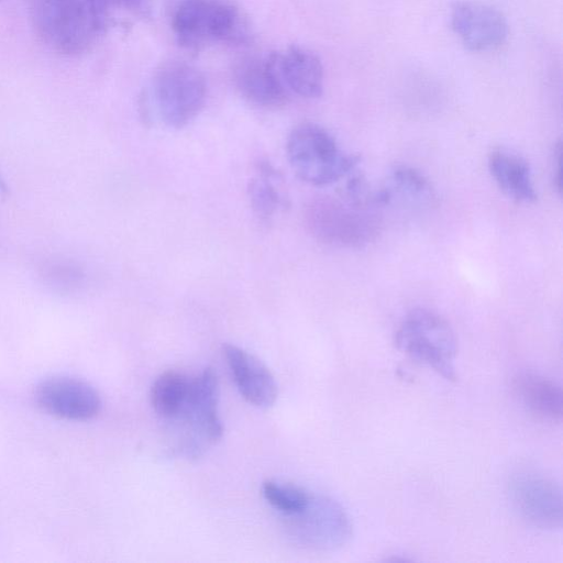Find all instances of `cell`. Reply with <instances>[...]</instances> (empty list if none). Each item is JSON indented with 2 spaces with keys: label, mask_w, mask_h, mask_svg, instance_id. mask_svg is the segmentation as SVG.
Returning <instances> with one entry per match:
<instances>
[{
  "label": "cell",
  "mask_w": 563,
  "mask_h": 563,
  "mask_svg": "<svg viewBox=\"0 0 563 563\" xmlns=\"http://www.w3.org/2000/svg\"><path fill=\"white\" fill-rule=\"evenodd\" d=\"M172 30L178 44L191 52L214 44L241 45L251 36L245 15L229 0H179Z\"/></svg>",
  "instance_id": "cell-1"
},
{
  "label": "cell",
  "mask_w": 563,
  "mask_h": 563,
  "mask_svg": "<svg viewBox=\"0 0 563 563\" xmlns=\"http://www.w3.org/2000/svg\"><path fill=\"white\" fill-rule=\"evenodd\" d=\"M286 154L296 176L313 186H327L350 174L360 157L341 150L333 135L319 124L296 125L286 142Z\"/></svg>",
  "instance_id": "cell-2"
},
{
  "label": "cell",
  "mask_w": 563,
  "mask_h": 563,
  "mask_svg": "<svg viewBox=\"0 0 563 563\" xmlns=\"http://www.w3.org/2000/svg\"><path fill=\"white\" fill-rule=\"evenodd\" d=\"M33 19L44 42L68 55L87 51L107 29L91 0H34Z\"/></svg>",
  "instance_id": "cell-3"
},
{
  "label": "cell",
  "mask_w": 563,
  "mask_h": 563,
  "mask_svg": "<svg viewBox=\"0 0 563 563\" xmlns=\"http://www.w3.org/2000/svg\"><path fill=\"white\" fill-rule=\"evenodd\" d=\"M395 344L445 379H456V336L450 323L435 311L416 308L408 312L395 332Z\"/></svg>",
  "instance_id": "cell-4"
},
{
  "label": "cell",
  "mask_w": 563,
  "mask_h": 563,
  "mask_svg": "<svg viewBox=\"0 0 563 563\" xmlns=\"http://www.w3.org/2000/svg\"><path fill=\"white\" fill-rule=\"evenodd\" d=\"M152 95L161 120L169 128L181 129L202 110L207 81L196 66L169 60L155 71Z\"/></svg>",
  "instance_id": "cell-5"
},
{
  "label": "cell",
  "mask_w": 563,
  "mask_h": 563,
  "mask_svg": "<svg viewBox=\"0 0 563 563\" xmlns=\"http://www.w3.org/2000/svg\"><path fill=\"white\" fill-rule=\"evenodd\" d=\"M364 207L318 198L305 208L303 220L318 241L336 246H360L373 238L377 223Z\"/></svg>",
  "instance_id": "cell-6"
},
{
  "label": "cell",
  "mask_w": 563,
  "mask_h": 563,
  "mask_svg": "<svg viewBox=\"0 0 563 563\" xmlns=\"http://www.w3.org/2000/svg\"><path fill=\"white\" fill-rule=\"evenodd\" d=\"M289 519L291 538L307 548L335 550L351 537L349 516L340 504L329 497L312 495L308 506Z\"/></svg>",
  "instance_id": "cell-7"
},
{
  "label": "cell",
  "mask_w": 563,
  "mask_h": 563,
  "mask_svg": "<svg viewBox=\"0 0 563 563\" xmlns=\"http://www.w3.org/2000/svg\"><path fill=\"white\" fill-rule=\"evenodd\" d=\"M509 493L515 508L530 525L544 530L561 528L562 492L553 479L538 472H518L510 479Z\"/></svg>",
  "instance_id": "cell-8"
},
{
  "label": "cell",
  "mask_w": 563,
  "mask_h": 563,
  "mask_svg": "<svg viewBox=\"0 0 563 563\" xmlns=\"http://www.w3.org/2000/svg\"><path fill=\"white\" fill-rule=\"evenodd\" d=\"M38 406L47 413L67 420H88L98 415L101 399L88 383L68 376L41 382L35 389Z\"/></svg>",
  "instance_id": "cell-9"
},
{
  "label": "cell",
  "mask_w": 563,
  "mask_h": 563,
  "mask_svg": "<svg viewBox=\"0 0 563 563\" xmlns=\"http://www.w3.org/2000/svg\"><path fill=\"white\" fill-rule=\"evenodd\" d=\"M451 26L471 51L483 52L499 47L508 36L505 15L488 4L461 1L451 10Z\"/></svg>",
  "instance_id": "cell-10"
},
{
  "label": "cell",
  "mask_w": 563,
  "mask_h": 563,
  "mask_svg": "<svg viewBox=\"0 0 563 563\" xmlns=\"http://www.w3.org/2000/svg\"><path fill=\"white\" fill-rule=\"evenodd\" d=\"M233 81L244 99L263 108H278L289 98L280 77L276 53L249 56L233 68Z\"/></svg>",
  "instance_id": "cell-11"
},
{
  "label": "cell",
  "mask_w": 563,
  "mask_h": 563,
  "mask_svg": "<svg viewBox=\"0 0 563 563\" xmlns=\"http://www.w3.org/2000/svg\"><path fill=\"white\" fill-rule=\"evenodd\" d=\"M223 355L243 398L258 408L273 406L278 389L271 371L256 356L233 344L223 345Z\"/></svg>",
  "instance_id": "cell-12"
},
{
  "label": "cell",
  "mask_w": 563,
  "mask_h": 563,
  "mask_svg": "<svg viewBox=\"0 0 563 563\" xmlns=\"http://www.w3.org/2000/svg\"><path fill=\"white\" fill-rule=\"evenodd\" d=\"M218 376L212 367H207L191 380L184 412L194 429L211 443L220 440L223 433V426L218 413Z\"/></svg>",
  "instance_id": "cell-13"
},
{
  "label": "cell",
  "mask_w": 563,
  "mask_h": 563,
  "mask_svg": "<svg viewBox=\"0 0 563 563\" xmlns=\"http://www.w3.org/2000/svg\"><path fill=\"white\" fill-rule=\"evenodd\" d=\"M280 77L289 93L314 99L323 91V67L320 58L310 49L291 45L277 52Z\"/></svg>",
  "instance_id": "cell-14"
},
{
  "label": "cell",
  "mask_w": 563,
  "mask_h": 563,
  "mask_svg": "<svg viewBox=\"0 0 563 563\" xmlns=\"http://www.w3.org/2000/svg\"><path fill=\"white\" fill-rule=\"evenodd\" d=\"M488 168L499 189L510 199L523 203L537 200L529 164L521 156L495 150L489 155Z\"/></svg>",
  "instance_id": "cell-15"
},
{
  "label": "cell",
  "mask_w": 563,
  "mask_h": 563,
  "mask_svg": "<svg viewBox=\"0 0 563 563\" xmlns=\"http://www.w3.org/2000/svg\"><path fill=\"white\" fill-rule=\"evenodd\" d=\"M514 388L530 411L551 421H561L562 390L553 380L525 373L515 379Z\"/></svg>",
  "instance_id": "cell-16"
},
{
  "label": "cell",
  "mask_w": 563,
  "mask_h": 563,
  "mask_svg": "<svg viewBox=\"0 0 563 563\" xmlns=\"http://www.w3.org/2000/svg\"><path fill=\"white\" fill-rule=\"evenodd\" d=\"M377 194L379 206L387 205L395 196L416 205H429L435 198L429 179L408 165L393 167L386 186L377 190Z\"/></svg>",
  "instance_id": "cell-17"
},
{
  "label": "cell",
  "mask_w": 563,
  "mask_h": 563,
  "mask_svg": "<svg viewBox=\"0 0 563 563\" xmlns=\"http://www.w3.org/2000/svg\"><path fill=\"white\" fill-rule=\"evenodd\" d=\"M191 380L177 371L159 374L152 384L150 399L155 412L163 418H176L184 412Z\"/></svg>",
  "instance_id": "cell-18"
},
{
  "label": "cell",
  "mask_w": 563,
  "mask_h": 563,
  "mask_svg": "<svg viewBox=\"0 0 563 563\" xmlns=\"http://www.w3.org/2000/svg\"><path fill=\"white\" fill-rule=\"evenodd\" d=\"M277 173L267 164L262 165L261 172L252 178L247 194L254 213L262 221H269L279 209L286 207V199L276 186Z\"/></svg>",
  "instance_id": "cell-19"
},
{
  "label": "cell",
  "mask_w": 563,
  "mask_h": 563,
  "mask_svg": "<svg viewBox=\"0 0 563 563\" xmlns=\"http://www.w3.org/2000/svg\"><path fill=\"white\" fill-rule=\"evenodd\" d=\"M262 494L273 508L287 517L301 512L312 496L302 487L275 481H265Z\"/></svg>",
  "instance_id": "cell-20"
},
{
  "label": "cell",
  "mask_w": 563,
  "mask_h": 563,
  "mask_svg": "<svg viewBox=\"0 0 563 563\" xmlns=\"http://www.w3.org/2000/svg\"><path fill=\"white\" fill-rule=\"evenodd\" d=\"M44 278L55 287L63 289H73L78 287L85 274L82 269L71 262H53L44 268Z\"/></svg>",
  "instance_id": "cell-21"
},
{
  "label": "cell",
  "mask_w": 563,
  "mask_h": 563,
  "mask_svg": "<svg viewBox=\"0 0 563 563\" xmlns=\"http://www.w3.org/2000/svg\"><path fill=\"white\" fill-rule=\"evenodd\" d=\"M92 4L104 23L110 24L113 15L120 11H135L141 9L147 0H91Z\"/></svg>",
  "instance_id": "cell-22"
},
{
  "label": "cell",
  "mask_w": 563,
  "mask_h": 563,
  "mask_svg": "<svg viewBox=\"0 0 563 563\" xmlns=\"http://www.w3.org/2000/svg\"><path fill=\"white\" fill-rule=\"evenodd\" d=\"M561 157H562V143L559 141L555 144L554 155H553V183L555 189L561 192Z\"/></svg>",
  "instance_id": "cell-23"
},
{
  "label": "cell",
  "mask_w": 563,
  "mask_h": 563,
  "mask_svg": "<svg viewBox=\"0 0 563 563\" xmlns=\"http://www.w3.org/2000/svg\"><path fill=\"white\" fill-rule=\"evenodd\" d=\"M0 194L3 196H7L9 194V187L1 174H0Z\"/></svg>",
  "instance_id": "cell-24"
}]
</instances>
